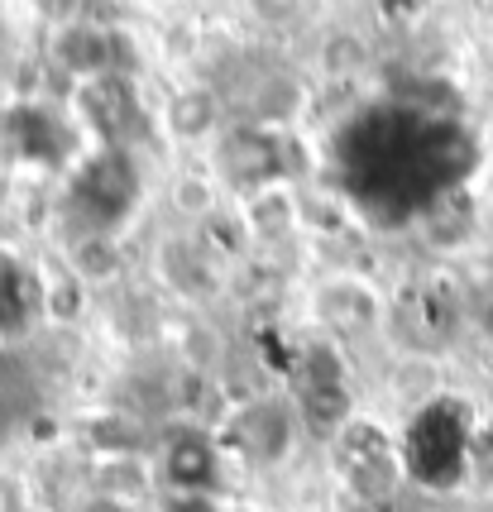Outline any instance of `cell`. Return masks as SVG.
I'll list each match as a JSON object with an SVG mask.
<instances>
[{
  "label": "cell",
  "mask_w": 493,
  "mask_h": 512,
  "mask_svg": "<svg viewBox=\"0 0 493 512\" xmlns=\"http://www.w3.org/2000/svg\"><path fill=\"white\" fill-rule=\"evenodd\" d=\"M326 446H331V460H336V479L345 484V493H355L364 508H383L393 498V489L403 484L407 469L403 450L393 446L383 436V426L369 422L364 412H355Z\"/></svg>",
  "instance_id": "cell-1"
},
{
  "label": "cell",
  "mask_w": 493,
  "mask_h": 512,
  "mask_svg": "<svg viewBox=\"0 0 493 512\" xmlns=\"http://www.w3.org/2000/svg\"><path fill=\"white\" fill-rule=\"evenodd\" d=\"M297 436H302V412H297V398H283V393H259V398L240 402L225 422L221 441L225 455L245 460L249 469H278L297 450Z\"/></svg>",
  "instance_id": "cell-2"
},
{
  "label": "cell",
  "mask_w": 493,
  "mask_h": 512,
  "mask_svg": "<svg viewBox=\"0 0 493 512\" xmlns=\"http://www.w3.org/2000/svg\"><path fill=\"white\" fill-rule=\"evenodd\" d=\"M307 316H312L321 331L331 335H374L388 321V297H383L369 278H326L316 283L307 297Z\"/></svg>",
  "instance_id": "cell-3"
},
{
  "label": "cell",
  "mask_w": 493,
  "mask_h": 512,
  "mask_svg": "<svg viewBox=\"0 0 493 512\" xmlns=\"http://www.w3.org/2000/svg\"><path fill=\"white\" fill-rule=\"evenodd\" d=\"M58 63L77 77H101L111 72V39L91 24H72L68 34H58Z\"/></svg>",
  "instance_id": "cell-4"
},
{
  "label": "cell",
  "mask_w": 493,
  "mask_h": 512,
  "mask_svg": "<svg viewBox=\"0 0 493 512\" xmlns=\"http://www.w3.org/2000/svg\"><path fill=\"white\" fill-rule=\"evenodd\" d=\"M249 5L264 24H292L307 15V0H249Z\"/></svg>",
  "instance_id": "cell-5"
}]
</instances>
